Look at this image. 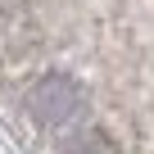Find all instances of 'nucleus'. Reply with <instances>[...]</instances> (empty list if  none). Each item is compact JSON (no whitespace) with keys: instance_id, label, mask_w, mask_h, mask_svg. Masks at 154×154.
<instances>
[{"instance_id":"f257e3e1","label":"nucleus","mask_w":154,"mask_h":154,"mask_svg":"<svg viewBox=\"0 0 154 154\" xmlns=\"http://www.w3.org/2000/svg\"><path fill=\"white\" fill-rule=\"evenodd\" d=\"M27 109H32L36 122L59 127V122H68L77 109H82V91H77L68 77H41V82L32 86V95H27Z\"/></svg>"}]
</instances>
